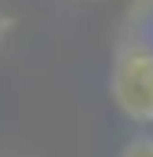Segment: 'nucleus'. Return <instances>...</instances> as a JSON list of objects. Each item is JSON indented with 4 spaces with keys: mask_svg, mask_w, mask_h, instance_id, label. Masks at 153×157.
I'll return each mask as SVG.
<instances>
[{
    "mask_svg": "<svg viewBox=\"0 0 153 157\" xmlns=\"http://www.w3.org/2000/svg\"><path fill=\"white\" fill-rule=\"evenodd\" d=\"M113 106L135 124H153V48L128 44L110 66Z\"/></svg>",
    "mask_w": 153,
    "mask_h": 157,
    "instance_id": "1",
    "label": "nucleus"
},
{
    "mask_svg": "<svg viewBox=\"0 0 153 157\" xmlns=\"http://www.w3.org/2000/svg\"><path fill=\"white\" fill-rule=\"evenodd\" d=\"M11 29H15V18H11V15H0V48H4V40H7Z\"/></svg>",
    "mask_w": 153,
    "mask_h": 157,
    "instance_id": "3",
    "label": "nucleus"
},
{
    "mask_svg": "<svg viewBox=\"0 0 153 157\" xmlns=\"http://www.w3.org/2000/svg\"><path fill=\"white\" fill-rule=\"evenodd\" d=\"M120 157H153V139H150V135H139V139H131V143L120 150Z\"/></svg>",
    "mask_w": 153,
    "mask_h": 157,
    "instance_id": "2",
    "label": "nucleus"
}]
</instances>
